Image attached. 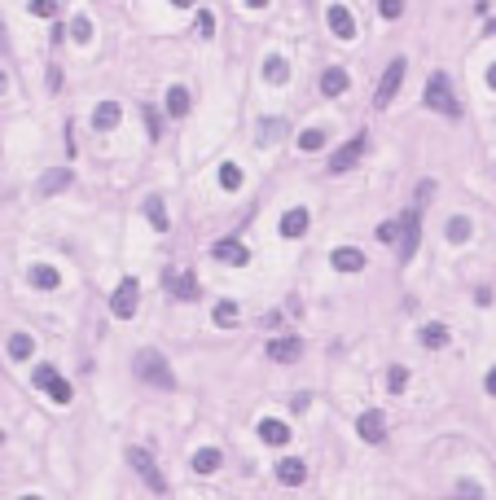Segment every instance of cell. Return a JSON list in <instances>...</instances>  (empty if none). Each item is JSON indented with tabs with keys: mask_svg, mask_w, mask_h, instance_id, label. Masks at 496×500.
Wrapping results in <instances>:
<instances>
[{
	"mask_svg": "<svg viewBox=\"0 0 496 500\" xmlns=\"http://www.w3.org/2000/svg\"><path fill=\"white\" fill-rule=\"evenodd\" d=\"M132 373H137L145 387H154V391H176V373H172V364L163 360L154 347H145V352L132 360Z\"/></svg>",
	"mask_w": 496,
	"mask_h": 500,
	"instance_id": "obj_1",
	"label": "cell"
},
{
	"mask_svg": "<svg viewBox=\"0 0 496 500\" xmlns=\"http://www.w3.org/2000/svg\"><path fill=\"white\" fill-rule=\"evenodd\" d=\"M426 110H435V114H448V119H457L461 114V106H457V97H453V88H448V75H431V83H426Z\"/></svg>",
	"mask_w": 496,
	"mask_h": 500,
	"instance_id": "obj_2",
	"label": "cell"
},
{
	"mask_svg": "<svg viewBox=\"0 0 496 500\" xmlns=\"http://www.w3.org/2000/svg\"><path fill=\"white\" fill-rule=\"evenodd\" d=\"M404 71H408L404 57H395L383 71V79H378V88H373V110H387L395 102V92H400V83H404Z\"/></svg>",
	"mask_w": 496,
	"mask_h": 500,
	"instance_id": "obj_3",
	"label": "cell"
},
{
	"mask_svg": "<svg viewBox=\"0 0 496 500\" xmlns=\"http://www.w3.org/2000/svg\"><path fill=\"white\" fill-rule=\"evenodd\" d=\"M31 382H36V387L48 395V399H53V404H71V382H66L57 369H53V364H36V377H31Z\"/></svg>",
	"mask_w": 496,
	"mask_h": 500,
	"instance_id": "obj_4",
	"label": "cell"
},
{
	"mask_svg": "<svg viewBox=\"0 0 496 500\" xmlns=\"http://www.w3.org/2000/svg\"><path fill=\"white\" fill-rule=\"evenodd\" d=\"M128 465H132V470H137V474L145 478V487H150L154 496H163V492H167V478H163V470L154 465V457H150V452H141V447H128Z\"/></svg>",
	"mask_w": 496,
	"mask_h": 500,
	"instance_id": "obj_5",
	"label": "cell"
},
{
	"mask_svg": "<svg viewBox=\"0 0 496 500\" xmlns=\"http://www.w3.org/2000/svg\"><path fill=\"white\" fill-rule=\"evenodd\" d=\"M356 435L365 439V443H387V417L378 412V408H365L356 417Z\"/></svg>",
	"mask_w": 496,
	"mask_h": 500,
	"instance_id": "obj_6",
	"label": "cell"
},
{
	"mask_svg": "<svg viewBox=\"0 0 496 500\" xmlns=\"http://www.w3.org/2000/svg\"><path fill=\"white\" fill-rule=\"evenodd\" d=\"M137 298H141V286L137 281H119V290H114V298H110V312L119 316V321H128V316H137Z\"/></svg>",
	"mask_w": 496,
	"mask_h": 500,
	"instance_id": "obj_7",
	"label": "cell"
},
{
	"mask_svg": "<svg viewBox=\"0 0 496 500\" xmlns=\"http://www.w3.org/2000/svg\"><path fill=\"white\" fill-rule=\"evenodd\" d=\"M400 224H404V237H400V259L408 263L413 255H418V242H422V211H404V215H400Z\"/></svg>",
	"mask_w": 496,
	"mask_h": 500,
	"instance_id": "obj_8",
	"label": "cell"
},
{
	"mask_svg": "<svg viewBox=\"0 0 496 500\" xmlns=\"http://www.w3.org/2000/svg\"><path fill=\"white\" fill-rule=\"evenodd\" d=\"M365 145H369V137H365V132H360V137H356L352 145H343L338 154L329 158V172L338 176V172H347V167H356V162H360V154H365Z\"/></svg>",
	"mask_w": 496,
	"mask_h": 500,
	"instance_id": "obj_9",
	"label": "cell"
},
{
	"mask_svg": "<svg viewBox=\"0 0 496 500\" xmlns=\"http://www.w3.org/2000/svg\"><path fill=\"white\" fill-rule=\"evenodd\" d=\"M325 22H329V31H334L338 40H356V18H352V9H347V5H329Z\"/></svg>",
	"mask_w": 496,
	"mask_h": 500,
	"instance_id": "obj_10",
	"label": "cell"
},
{
	"mask_svg": "<svg viewBox=\"0 0 496 500\" xmlns=\"http://www.w3.org/2000/svg\"><path fill=\"white\" fill-rule=\"evenodd\" d=\"M211 255H216L220 263H233V268H242V263L251 259V250H246L237 237H224V242H216V246H211Z\"/></svg>",
	"mask_w": 496,
	"mask_h": 500,
	"instance_id": "obj_11",
	"label": "cell"
},
{
	"mask_svg": "<svg viewBox=\"0 0 496 500\" xmlns=\"http://www.w3.org/2000/svg\"><path fill=\"white\" fill-rule=\"evenodd\" d=\"M163 286L176 298H198V277L193 272H163Z\"/></svg>",
	"mask_w": 496,
	"mask_h": 500,
	"instance_id": "obj_12",
	"label": "cell"
},
{
	"mask_svg": "<svg viewBox=\"0 0 496 500\" xmlns=\"http://www.w3.org/2000/svg\"><path fill=\"white\" fill-rule=\"evenodd\" d=\"M268 356H273L277 364H294V360L303 356V342H299V338H273V342H268Z\"/></svg>",
	"mask_w": 496,
	"mask_h": 500,
	"instance_id": "obj_13",
	"label": "cell"
},
{
	"mask_svg": "<svg viewBox=\"0 0 496 500\" xmlns=\"http://www.w3.org/2000/svg\"><path fill=\"white\" fill-rule=\"evenodd\" d=\"M308 224H312V215L303 211V207H294V211H286V215H281V237H303V232H308Z\"/></svg>",
	"mask_w": 496,
	"mask_h": 500,
	"instance_id": "obj_14",
	"label": "cell"
},
{
	"mask_svg": "<svg viewBox=\"0 0 496 500\" xmlns=\"http://www.w3.org/2000/svg\"><path fill=\"white\" fill-rule=\"evenodd\" d=\"M308 478V465L299 457H286V461H277V482H286V487H299V482Z\"/></svg>",
	"mask_w": 496,
	"mask_h": 500,
	"instance_id": "obj_15",
	"label": "cell"
},
{
	"mask_svg": "<svg viewBox=\"0 0 496 500\" xmlns=\"http://www.w3.org/2000/svg\"><path fill=\"white\" fill-rule=\"evenodd\" d=\"M329 263H334L338 272H360V268H365V255H360L356 246H338L334 255H329Z\"/></svg>",
	"mask_w": 496,
	"mask_h": 500,
	"instance_id": "obj_16",
	"label": "cell"
},
{
	"mask_svg": "<svg viewBox=\"0 0 496 500\" xmlns=\"http://www.w3.org/2000/svg\"><path fill=\"white\" fill-rule=\"evenodd\" d=\"M259 439L273 443V447H281V443H290V426L277 422V417H263V422H259Z\"/></svg>",
	"mask_w": 496,
	"mask_h": 500,
	"instance_id": "obj_17",
	"label": "cell"
},
{
	"mask_svg": "<svg viewBox=\"0 0 496 500\" xmlns=\"http://www.w3.org/2000/svg\"><path fill=\"white\" fill-rule=\"evenodd\" d=\"M347 83H352V79H347L343 66H329V71L321 75V92H325V97H343V92H347Z\"/></svg>",
	"mask_w": 496,
	"mask_h": 500,
	"instance_id": "obj_18",
	"label": "cell"
},
{
	"mask_svg": "<svg viewBox=\"0 0 496 500\" xmlns=\"http://www.w3.org/2000/svg\"><path fill=\"white\" fill-rule=\"evenodd\" d=\"M422 347H426V352H443V347H448V329H443L439 321L422 325Z\"/></svg>",
	"mask_w": 496,
	"mask_h": 500,
	"instance_id": "obj_19",
	"label": "cell"
},
{
	"mask_svg": "<svg viewBox=\"0 0 496 500\" xmlns=\"http://www.w3.org/2000/svg\"><path fill=\"white\" fill-rule=\"evenodd\" d=\"M220 461H224L220 447H198V452H193V470H198V474H216Z\"/></svg>",
	"mask_w": 496,
	"mask_h": 500,
	"instance_id": "obj_20",
	"label": "cell"
},
{
	"mask_svg": "<svg viewBox=\"0 0 496 500\" xmlns=\"http://www.w3.org/2000/svg\"><path fill=\"white\" fill-rule=\"evenodd\" d=\"M119 114H123L119 102H102V106H97V114H92V127H97V132H110L114 123H119Z\"/></svg>",
	"mask_w": 496,
	"mask_h": 500,
	"instance_id": "obj_21",
	"label": "cell"
},
{
	"mask_svg": "<svg viewBox=\"0 0 496 500\" xmlns=\"http://www.w3.org/2000/svg\"><path fill=\"white\" fill-rule=\"evenodd\" d=\"M189 106H193V97H189V88H180V83H172L167 88V114H189Z\"/></svg>",
	"mask_w": 496,
	"mask_h": 500,
	"instance_id": "obj_22",
	"label": "cell"
},
{
	"mask_svg": "<svg viewBox=\"0 0 496 500\" xmlns=\"http://www.w3.org/2000/svg\"><path fill=\"white\" fill-rule=\"evenodd\" d=\"M31 286L36 290H57L62 277H57V268H48V263H36V268H31Z\"/></svg>",
	"mask_w": 496,
	"mask_h": 500,
	"instance_id": "obj_23",
	"label": "cell"
},
{
	"mask_svg": "<svg viewBox=\"0 0 496 500\" xmlns=\"http://www.w3.org/2000/svg\"><path fill=\"white\" fill-rule=\"evenodd\" d=\"M71 172L66 167H57V172H44V180H40V193H62V189H71Z\"/></svg>",
	"mask_w": 496,
	"mask_h": 500,
	"instance_id": "obj_24",
	"label": "cell"
},
{
	"mask_svg": "<svg viewBox=\"0 0 496 500\" xmlns=\"http://www.w3.org/2000/svg\"><path fill=\"white\" fill-rule=\"evenodd\" d=\"M36 356V338L31 333H13L9 338V360H31Z\"/></svg>",
	"mask_w": 496,
	"mask_h": 500,
	"instance_id": "obj_25",
	"label": "cell"
},
{
	"mask_svg": "<svg viewBox=\"0 0 496 500\" xmlns=\"http://www.w3.org/2000/svg\"><path fill=\"white\" fill-rule=\"evenodd\" d=\"M145 215H150V224H154L158 232H167V228H172L167 207H163V197H145Z\"/></svg>",
	"mask_w": 496,
	"mask_h": 500,
	"instance_id": "obj_26",
	"label": "cell"
},
{
	"mask_svg": "<svg viewBox=\"0 0 496 500\" xmlns=\"http://www.w3.org/2000/svg\"><path fill=\"white\" fill-rule=\"evenodd\" d=\"M263 79H268V83H286L290 79L286 57H268V62H263Z\"/></svg>",
	"mask_w": 496,
	"mask_h": 500,
	"instance_id": "obj_27",
	"label": "cell"
},
{
	"mask_svg": "<svg viewBox=\"0 0 496 500\" xmlns=\"http://www.w3.org/2000/svg\"><path fill=\"white\" fill-rule=\"evenodd\" d=\"M443 237H448V242H470V220H466V215H453L448 228H443Z\"/></svg>",
	"mask_w": 496,
	"mask_h": 500,
	"instance_id": "obj_28",
	"label": "cell"
},
{
	"mask_svg": "<svg viewBox=\"0 0 496 500\" xmlns=\"http://www.w3.org/2000/svg\"><path fill=\"white\" fill-rule=\"evenodd\" d=\"M299 149L303 154H317V149H325V127H308L299 137Z\"/></svg>",
	"mask_w": 496,
	"mask_h": 500,
	"instance_id": "obj_29",
	"label": "cell"
},
{
	"mask_svg": "<svg viewBox=\"0 0 496 500\" xmlns=\"http://www.w3.org/2000/svg\"><path fill=\"white\" fill-rule=\"evenodd\" d=\"M277 137H286V119H263L259 123V145H268Z\"/></svg>",
	"mask_w": 496,
	"mask_h": 500,
	"instance_id": "obj_30",
	"label": "cell"
},
{
	"mask_svg": "<svg viewBox=\"0 0 496 500\" xmlns=\"http://www.w3.org/2000/svg\"><path fill=\"white\" fill-rule=\"evenodd\" d=\"M220 185H224L228 193H237V189H242V172H237V162H224V167H220Z\"/></svg>",
	"mask_w": 496,
	"mask_h": 500,
	"instance_id": "obj_31",
	"label": "cell"
},
{
	"mask_svg": "<svg viewBox=\"0 0 496 500\" xmlns=\"http://www.w3.org/2000/svg\"><path fill=\"white\" fill-rule=\"evenodd\" d=\"M373 232H378V242H387V246H391V242H400V237H404V224H400V220H387V224H378Z\"/></svg>",
	"mask_w": 496,
	"mask_h": 500,
	"instance_id": "obj_32",
	"label": "cell"
},
{
	"mask_svg": "<svg viewBox=\"0 0 496 500\" xmlns=\"http://www.w3.org/2000/svg\"><path fill=\"white\" fill-rule=\"evenodd\" d=\"M216 325L220 329H233L237 325V303H216Z\"/></svg>",
	"mask_w": 496,
	"mask_h": 500,
	"instance_id": "obj_33",
	"label": "cell"
},
{
	"mask_svg": "<svg viewBox=\"0 0 496 500\" xmlns=\"http://www.w3.org/2000/svg\"><path fill=\"white\" fill-rule=\"evenodd\" d=\"M71 36H75V40H79V44H88V40H92V22H88V18H84V13H79V18H75V22H71Z\"/></svg>",
	"mask_w": 496,
	"mask_h": 500,
	"instance_id": "obj_34",
	"label": "cell"
},
{
	"mask_svg": "<svg viewBox=\"0 0 496 500\" xmlns=\"http://www.w3.org/2000/svg\"><path fill=\"white\" fill-rule=\"evenodd\" d=\"M457 500H483V492H478V482L461 478V482H457Z\"/></svg>",
	"mask_w": 496,
	"mask_h": 500,
	"instance_id": "obj_35",
	"label": "cell"
},
{
	"mask_svg": "<svg viewBox=\"0 0 496 500\" xmlns=\"http://www.w3.org/2000/svg\"><path fill=\"white\" fill-rule=\"evenodd\" d=\"M141 114H145V127H150V141H158V132H163L158 110H154V106H141Z\"/></svg>",
	"mask_w": 496,
	"mask_h": 500,
	"instance_id": "obj_36",
	"label": "cell"
},
{
	"mask_svg": "<svg viewBox=\"0 0 496 500\" xmlns=\"http://www.w3.org/2000/svg\"><path fill=\"white\" fill-rule=\"evenodd\" d=\"M198 36H207V40L216 36V13H207V9L198 13Z\"/></svg>",
	"mask_w": 496,
	"mask_h": 500,
	"instance_id": "obj_37",
	"label": "cell"
},
{
	"mask_svg": "<svg viewBox=\"0 0 496 500\" xmlns=\"http://www.w3.org/2000/svg\"><path fill=\"white\" fill-rule=\"evenodd\" d=\"M404 382H408V373L400 369V364H391V369H387V387L391 391H404Z\"/></svg>",
	"mask_w": 496,
	"mask_h": 500,
	"instance_id": "obj_38",
	"label": "cell"
},
{
	"mask_svg": "<svg viewBox=\"0 0 496 500\" xmlns=\"http://www.w3.org/2000/svg\"><path fill=\"white\" fill-rule=\"evenodd\" d=\"M31 13H36V18H53V13H57V0H31Z\"/></svg>",
	"mask_w": 496,
	"mask_h": 500,
	"instance_id": "obj_39",
	"label": "cell"
},
{
	"mask_svg": "<svg viewBox=\"0 0 496 500\" xmlns=\"http://www.w3.org/2000/svg\"><path fill=\"white\" fill-rule=\"evenodd\" d=\"M378 13H383V18H400V13H404V0H378Z\"/></svg>",
	"mask_w": 496,
	"mask_h": 500,
	"instance_id": "obj_40",
	"label": "cell"
},
{
	"mask_svg": "<svg viewBox=\"0 0 496 500\" xmlns=\"http://www.w3.org/2000/svg\"><path fill=\"white\" fill-rule=\"evenodd\" d=\"M483 387H488V395H496V364L488 369V382H483Z\"/></svg>",
	"mask_w": 496,
	"mask_h": 500,
	"instance_id": "obj_41",
	"label": "cell"
},
{
	"mask_svg": "<svg viewBox=\"0 0 496 500\" xmlns=\"http://www.w3.org/2000/svg\"><path fill=\"white\" fill-rule=\"evenodd\" d=\"M488 88H492V92H496V62H492V66H488Z\"/></svg>",
	"mask_w": 496,
	"mask_h": 500,
	"instance_id": "obj_42",
	"label": "cell"
},
{
	"mask_svg": "<svg viewBox=\"0 0 496 500\" xmlns=\"http://www.w3.org/2000/svg\"><path fill=\"white\" fill-rule=\"evenodd\" d=\"M172 5H176V9H193V0H172Z\"/></svg>",
	"mask_w": 496,
	"mask_h": 500,
	"instance_id": "obj_43",
	"label": "cell"
},
{
	"mask_svg": "<svg viewBox=\"0 0 496 500\" xmlns=\"http://www.w3.org/2000/svg\"><path fill=\"white\" fill-rule=\"evenodd\" d=\"M246 5H251V9H263V5H268V0H246Z\"/></svg>",
	"mask_w": 496,
	"mask_h": 500,
	"instance_id": "obj_44",
	"label": "cell"
},
{
	"mask_svg": "<svg viewBox=\"0 0 496 500\" xmlns=\"http://www.w3.org/2000/svg\"><path fill=\"white\" fill-rule=\"evenodd\" d=\"M9 88V79H5V71H0V92H5Z\"/></svg>",
	"mask_w": 496,
	"mask_h": 500,
	"instance_id": "obj_45",
	"label": "cell"
},
{
	"mask_svg": "<svg viewBox=\"0 0 496 500\" xmlns=\"http://www.w3.org/2000/svg\"><path fill=\"white\" fill-rule=\"evenodd\" d=\"M22 500H40V496H22Z\"/></svg>",
	"mask_w": 496,
	"mask_h": 500,
	"instance_id": "obj_46",
	"label": "cell"
}]
</instances>
